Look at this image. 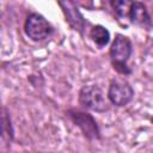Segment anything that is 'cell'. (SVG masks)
<instances>
[{
  "instance_id": "obj_1",
  "label": "cell",
  "mask_w": 153,
  "mask_h": 153,
  "mask_svg": "<svg viewBox=\"0 0 153 153\" xmlns=\"http://www.w3.org/2000/svg\"><path fill=\"white\" fill-rule=\"evenodd\" d=\"M131 55V42L123 35H117L110 48V57L114 68L122 73L129 74L130 69L127 66V61Z\"/></svg>"
},
{
  "instance_id": "obj_2",
  "label": "cell",
  "mask_w": 153,
  "mask_h": 153,
  "mask_svg": "<svg viewBox=\"0 0 153 153\" xmlns=\"http://www.w3.org/2000/svg\"><path fill=\"white\" fill-rule=\"evenodd\" d=\"M79 103L92 111L103 112L108 110V103L105 100L103 91L97 85H87L80 90Z\"/></svg>"
},
{
  "instance_id": "obj_3",
  "label": "cell",
  "mask_w": 153,
  "mask_h": 153,
  "mask_svg": "<svg viewBox=\"0 0 153 153\" xmlns=\"http://www.w3.org/2000/svg\"><path fill=\"white\" fill-rule=\"evenodd\" d=\"M24 29L29 38L36 42L47 38L53 31V27L48 23V20L38 13H31L27 16Z\"/></svg>"
},
{
  "instance_id": "obj_4",
  "label": "cell",
  "mask_w": 153,
  "mask_h": 153,
  "mask_svg": "<svg viewBox=\"0 0 153 153\" xmlns=\"http://www.w3.org/2000/svg\"><path fill=\"white\" fill-rule=\"evenodd\" d=\"M133 96H134V91L126 80L123 79L111 80L108 91V98L112 104L117 106H124L131 100Z\"/></svg>"
},
{
  "instance_id": "obj_5",
  "label": "cell",
  "mask_w": 153,
  "mask_h": 153,
  "mask_svg": "<svg viewBox=\"0 0 153 153\" xmlns=\"http://www.w3.org/2000/svg\"><path fill=\"white\" fill-rule=\"evenodd\" d=\"M68 115L72 121L81 129L85 136H87L88 139H99L98 126L91 115L78 110H71L68 111Z\"/></svg>"
},
{
  "instance_id": "obj_6",
  "label": "cell",
  "mask_w": 153,
  "mask_h": 153,
  "mask_svg": "<svg viewBox=\"0 0 153 153\" xmlns=\"http://www.w3.org/2000/svg\"><path fill=\"white\" fill-rule=\"evenodd\" d=\"M59 5L62 7V11L66 16V20L68 22V24L74 30L82 33V30L85 26V20H84V17L81 16V13L79 12L78 7L75 6V4L73 1H61V2H59Z\"/></svg>"
},
{
  "instance_id": "obj_7",
  "label": "cell",
  "mask_w": 153,
  "mask_h": 153,
  "mask_svg": "<svg viewBox=\"0 0 153 153\" xmlns=\"http://www.w3.org/2000/svg\"><path fill=\"white\" fill-rule=\"evenodd\" d=\"M129 19L131 23L140 25V26H149L151 25V17L148 14L146 6L139 1L133 2L130 13H129Z\"/></svg>"
},
{
  "instance_id": "obj_8",
  "label": "cell",
  "mask_w": 153,
  "mask_h": 153,
  "mask_svg": "<svg viewBox=\"0 0 153 153\" xmlns=\"http://www.w3.org/2000/svg\"><path fill=\"white\" fill-rule=\"evenodd\" d=\"M90 37L98 47H104L110 41V32L102 25H96L90 31Z\"/></svg>"
},
{
  "instance_id": "obj_9",
  "label": "cell",
  "mask_w": 153,
  "mask_h": 153,
  "mask_svg": "<svg viewBox=\"0 0 153 153\" xmlns=\"http://www.w3.org/2000/svg\"><path fill=\"white\" fill-rule=\"evenodd\" d=\"M133 2L127 1V0H117V1H111V6L116 14L120 18H129L130 8H131Z\"/></svg>"
},
{
  "instance_id": "obj_10",
  "label": "cell",
  "mask_w": 153,
  "mask_h": 153,
  "mask_svg": "<svg viewBox=\"0 0 153 153\" xmlns=\"http://www.w3.org/2000/svg\"><path fill=\"white\" fill-rule=\"evenodd\" d=\"M149 53L153 55V41H152V43H151V47H149Z\"/></svg>"
}]
</instances>
